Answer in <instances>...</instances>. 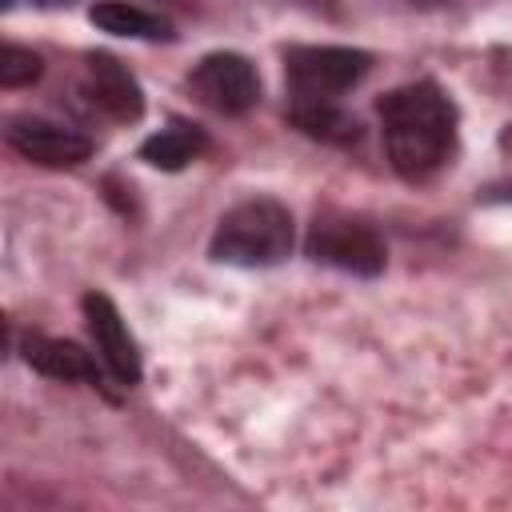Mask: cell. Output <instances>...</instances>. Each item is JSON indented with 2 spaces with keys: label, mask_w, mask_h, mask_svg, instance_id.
I'll return each instance as SVG.
<instances>
[{
  "label": "cell",
  "mask_w": 512,
  "mask_h": 512,
  "mask_svg": "<svg viewBox=\"0 0 512 512\" xmlns=\"http://www.w3.org/2000/svg\"><path fill=\"white\" fill-rule=\"evenodd\" d=\"M8 144L36 160V164H48V168H72L80 160H88L92 144L88 136L64 128V124H52V120H40V116H16L8 124Z\"/></svg>",
  "instance_id": "cell-7"
},
{
  "label": "cell",
  "mask_w": 512,
  "mask_h": 512,
  "mask_svg": "<svg viewBox=\"0 0 512 512\" xmlns=\"http://www.w3.org/2000/svg\"><path fill=\"white\" fill-rule=\"evenodd\" d=\"M40 76V56L20 48V44H4L0 52V84L4 88H20V84H32Z\"/></svg>",
  "instance_id": "cell-13"
},
{
  "label": "cell",
  "mask_w": 512,
  "mask_h": 512,
  "mask_svg": "<svg viewBox=\"0 0 512 512\" xmlns=\"http://www.w3.org/2000/svg\"><path fill=\"white\" fill-rule=\"evenodd\" d=\"M80 304H84V320H88L92 344H96L100 360L108 364V372L120 384H136L140 380V352H136V340H132L128 324H124L120 308L104 292H88Z\"/></svg>",
  "instance_id": "cell-6"
},
{
  "label": "cell",
  "mask_w": 512,
  "mask_h": 512,
  "mask_svg": "<svg viewBox=\"0 0 512 512\" xmlns=\"http://www.w3.org/2000/svg\"><path fill=\"white\" fill-rule=\"evenodd\" d=\"M204 148H208V140H204V132H200V128L172 120L168 128H160L156 136H148V140L140 144V156H144L152 168L176 172V168H184L188 160H196Z\"/></svg>",
  "instance_id": "cell-11"
},
{
  "label": "cell",
  "mask_w": 512,
  "mask_h": 512,
  "mask_svg": "<svg viewBox=\"0 0 512 512\" xmlns=\"http://www.w3.org/2000/svg\"><path fill=\"white\" fill-rule=\"evenodd\" d=\"M292 120L308 136H320V140H332V144H348V140L360 136V124L344 108H336L332 100H300L292 108Z\"/></svg>",
  "instance_id": "cell-12"
},
{
  "label": "cell",
  "mask_w": 512,
  "mask_h": 512,
  "mask_svg": "<svg viewBox=\"0 0 512 512\" xmlns=\"http://www.w3.org/2000/svg\"><path fill=\"white\" fill-rule=\"evenodd\" d=\"M380 124H384V148L400 176L424 180L452 156L456 144V112L448 96L420 80L388 92L380 100Z\"/></svg>",
  "instance_id": "cell-1"
},
{
  "label": "cell",
  "mask_w": 512,
  "mask_h": 512,
  "mask_svg": "<svg viewBox=\"0 0 512 512\" xmlns=\"http://www.w3.org/2000/svg\"><path fill=\"white\" fill-rule=\"evenodd\" d=\"M84 92H88V100H92L96 108H104L112 120H136V116L144 112L140 84L132 80V72H128L120 60H112V56H104V52H96V56L88 60V84H84Z\"/></svg>",
  "instance_id": "cell-8"
},
{
  "label": "cell",
  "mask_w": 512,
  "mask_h": 512,
  "mask_svg": "<svg viewBox=\"0 0 512 512\" xmlns=\"http://www.w3.org/2000/svg\"><path fill=\"white\" fill-rule=\"evenodd\" d=\"M288 84L300 100H332L336 92L352 88L368 72V52L360 48H332V44H304L284 52Z\"/></svg>",
  "instance_id": "cell-3"
},
{
  "label": "cell",
  "mask_w": 512,
  "mask_h": 512,
  "mask_svg": "<svg viewBox=\"0 0 512 512\" xmlns=\"http://www.w3.org/2000/svg\"><path fill=\"white\" fill-rule=\"evenodd\" d=\"M188 84H192V92L208 108L228 112V116H240V112H248L260 100V76H256V68L240 52H212V56H204L192 68Z\"/></svg>",
  "instance_id": "cell-5"
},
{
  "label": "cell",
  "mask_w": 512,
  "mask_h": 512,
  "mask_svg": "<svg viewBox=\"0 0 512 512\" xmlns=\"http://www.w3.org/2000/svg\"><path fill=\"white\" fill-rule=\"evenodd\" d=\"M500 196H508V200H512V184H504V192H500Z\"/></svg>",
  "instance_id": "cell-14"
},
{
  "label": "cell",
  "mask_w": 512,
  "mask_h": 512,
  "mask_svg": "<svg viewBox=\"0 0 512 512\" xmlns=\"http://www.w3.org/2000/svg\"><path fill=\"white\" fill-rule=\"evenodd\" d=\"M44 4H56V0H44Z\"/></svg>",
  "instance_id": "cell-15"
},
{
  "label": "cell",
  "mask_w": 512,
  "mask_h": 512,
  "mask_svg": "<svg viewBox=\"0 0 512 512\" xmlns=\"http://www.w3.org/2000/svg\"><path fill=\"white\" fill-rule=\"evenodd\" d=\"M308 256L352 276H380L388 252L368 224L344 216H320L308 232Z\"/></svg>",
  "instance_id": "cell-4"
},
{
  "label": "cell",
  "mask_w": 512,
  "mask_h": 512,
  "mask_svg": "<svg viewBox=\"0 0 512 512\" xmlns=\"http://www.w3.org/2000/svg\"><path fill=\"white\" fill-rule=\"evenodd\" d=\"M24 360L52 376V380H80V384H100V368L92 364V356L72 344V340H56V336H28L24 340Z\"/></svg>",
  "instance_id": "cell-9"
},
{
  "label": "cell",
  "mask_w": 512,
  "mask_h": 512,
  "mask_svg": "<svg viewBox=\"0 0 512 512\" xmlns=\"http://www.w3.org/2000/svg\"><path fill=\"white\" fill-rule=\"evenodd\" d=\"M88 20L112 36H132V40H168L172 36V24L160 20L156 12H144L128 0H104V4H92Z\"/></svg>",
  "instance_id": "cell-10"
},
{
  "label": "cell",
  "mask_w": 512,
  "mask_h": 512,
  "mask_svg": "<svg viewBox=\"0 0 512 512\" xmlns=\"http://www.w3.org/2000/svg\"><path fill=\"white\" fill-rule=\"evenodd\" d=\"M208 252L212 260L240 264V268L280 264L292 252V216L280 200H268V196L244 200L220 216Z\"/></svg>",
  "instance_id": "cell-2"
}]
</instances>
